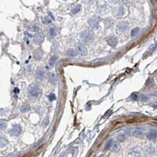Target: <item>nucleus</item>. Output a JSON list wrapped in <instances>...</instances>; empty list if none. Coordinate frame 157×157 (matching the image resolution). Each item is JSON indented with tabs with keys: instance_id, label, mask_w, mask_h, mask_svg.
Instances as JSON below:
<instances>
[{
	"instance_id": "obj_1",
	"label": "nucleus",
	"mask_w": 157,
	"mask_h": 157,
	"mask_svg": "<svg viewBox=\"0 0 157 157\" xmlns=\"http://www.w3.org/2000/svg\"><path fill=\"white\" fill-rule=\"evenodd\" d=\"M42 91L41 88L36 84L31 85L28 89V95L32 98H38L41 95Z\"/></svg>"
},
{
	"instance_id": "obj_2",
	"label": "nucleus",
	"mask_w": 157,
	"mask_h": 157,
	"mask_svg": "<svg viewBox=\"0 0 157 157\" xmlns=\"http://www.w3.org/2000/svg\"><path fill=\"white\" fill-rule=\"evenodd\" d=\"M81 41L83 43H88L93 39L94 37V33L92 31L86 30L85 31H83L80 35Z\"/></svg>"
},
{
	"instance_id": "obj_3",
	"label": "nucleus",
	"mask_w": 157,
	"mask_h": 157,
	"mask_svg": "<svg viewBox=\"0 0 157 157\" xmlns=\"http://www.w3.org/2000/svg\"><path fill=\"white\" fill-rule=\"evenodd\" d=\"M101 18L98 16H93L88 20V24L93 29H98L99 27V23L101 22Z\"/></svg>"
},
{
	"instance_id": "obj_4",
	"label": "nucleus",
	"mask_w": 157,
	"mask_h": 157,
	"mask_svg": "<svg viewBox=\"0 0 157 157\" xmlns=\"http://www.w3.org/2000/svg\"><path fill=\"white\" fill-rule=\"evenodd\" d=\"M129 30V24L127 22L122 21L117 25V31L120 34H125Z\"/></svg>"
},
{
	"instance_id": "obj_5",
	"label": "nucleus",
	"mask_w": 157,
	"mask_h": 157,
	"mask_svg": "<svg viewBox=\"0 0 157 157\" xmlns=\"http://www.w3.org/2000/svg\"><path fill=\"white\" fill-rule=\"evenodd\" d=\"M36 79L38 81H43L45 79V71L42 68L39 67L36 69V74H35Z\"/></svg>"
},
{
	"instance_id": "obj_6",
	"label": "nucleus",
	"mask_w": 157,
	"mask_h": 157,
	"mask_svg": "<svg viewBox=\"0 0 157 157\" xmlns=\"http://www.w3.org/2000/svg\"><path fill=\"white\" fill-rule=\"evenodd\" d=\"M113 13L115 14V15L117 18H122L124 17V15L126 13V10L123 6H120L115 9L113 11Z\"/></svg>"
},
{
	"instance_id": "obj_7",
	"label": "nucleus",
	"mask_w": 157,
	"mask_h": 157,
	"mask_svg": "<svg viewBox=\"0 0 157 157\" xmlns=\"http://www.w3.org/2000/svg\"><path fill=\"white\" fill-rule=\"evenodd\" d=\"M11 134L13 135V136H16V137H18L21 132H22V127L19 124H15L13 125L12 129H11V131H10Z\"/></svg>"
},
{
	"instance_id": "obj_8",
	"label": "nucleus",
	"mask_w": 157,
	"mask_h": 157,
	"mask_svg": "<svg viewBox=\"0 0 157 157\" xmlns=\"http://www.w3.org/2000/svg\"><path fill=\"white\" fill-rule=\"evenodd\" d=\"M75 49H76V52L77 53L82 55H85L88 53V50L87 48L85 47V45L80 44V43H78L75 45Z\"/></svg>"
},
{
	"instance_id": "obj_9",
	"label": "nucleus",
	"mask_w": 157,
	"mask_h": 157,
	"mask_svg": "<svg viewBox=\"0 0 157 157\" xmlns=\"http://www.w3.org/2000/svg\"><path fill=\"white\" fill-rule=\"evenodd\" d=\"M141 154V150L138 147L132 148L127 154V157H140Z\"/></svg>"
},
{
	"instance_id": "obj_10",
	"label": "nucleus",
	"mask_w": 157,
	"mask_h": 157,
	"mask_svg": "<svg viewBox=\"0 0 157 157\" xmlns=\"http://www.w3.org/2000/svg\"><path fill=\"white\" fill-rule=\"evenodd\" d=\"M44 38H45V36H44V34H43L42 33H41V32H38L37 34H36L34 35L33 40L36 44L40 45L44 41Z\"/></svg>"
},
{
	"instance_id": "obj_11",
	"label": "nucleus",
	"mask_w": 157,
	"mask_h": 157,
	"mask_svg": "<svg viewBox=\"0 0 157 157\" xmlns=\"http://www.w3.org/2000/svg\"><path fill=\"white\" fill-rule=\"evenodd\" d=\"M106 41L109 46L111 47H115L117 45V39L115 36H109L106 39Z\"/></svg>"
},
{
	"instance_id": "obj_12",
	"label": "nucleus",
	"mask_w": 157,
	"mask_h": 157,
	"mask_svg": "<svg viewBox=\"0 0 157 157\" xmlns=\"http://www.w3.org/2000/svg\"><path fill=\"white\" fill-rule=\"evenodd\" d=\"M146 137L148 140H155L156 137H157V132L155 131V130H151L149 131L147 135H146Z\"/></svg>"
},
{
	"instance_id": "obj_13",
	"label": "nucleus",
	"mask_w": 157,
	"mask_h": 157,
	"mask_svg": "<svg viewBox=\"0 0 157 157\" xmlns=\"http://www.w3.org/2000/svg\"><path fill=\"white\" fill-rule=\"evenodd\" d=\"M49 81L52 85H56L57 83V79L54 73H51L49 76Z\"/></svg>"
},
{
	"instance_id": "obj_14",
	"label": "nucleus",
	"mask_w": 157,
	"mask_h": 157,
	"mask_svg": "<svg viewBox=\"0 0 157 157\" xmlns=\"http://www.w3.org/2000/svg\"><path fill=\"white\" fill-rule=\"evenodd\" d=\"M66 55L69 58H74L77 56V52H75L73 49H69L67 50Z\"/></svg>"
},
{
	"instance_id": "obj_15",
	"label": "nucleus",
	"mask_w": 157,
	"mask_h": 157,
	"mask_svg": "<svg viewBox=\"0 0 157 157\" xmlns=\"http://www.w3.org/2000/svg\"><path fill=\"white\" fill-rule=\"evenodd\" d=\"M42 55H43V52L41 50H36L33 53V57L36 60H39L41 58Z\"/></svg>"
},
{
	"instance_id": "obj_16",
	"label": "nucleus",
	"mask_w": 157,
	"mask_h": 157,
	"mask_svg": "<svg viewBox=\"0 0 157 157\" xmlns=\"http://www.w3.org/2000/svg\"><path fill=\"white\" fill-rule=\"evenodd\" d=\"M49 37L53 39L56 36V28L52 27V28H50L49 30Z\"/></svg>"
},
{
	"instance_id": "obj_17",
	"label": "nucleus",
	"mask_w": 157,
	"mask_h": 157,
	"mask_svg": "<svg viewBox=\"0 0 157 157\" xmlns=\"http://www.w3.org/2000/svg\"><path fill=\"white\" fill-rule=\"evenodd\" d=\"M120 150V145L117 142H114L112 145V151L114 152H118Z\"/></svg>"
},
{
	"instance_id": "obj_18",
	"label": "nucleus",
	"mask_w": 157,
	"mask_h": 157,
	"mask_svg": "<svg viewBox=\"0 0 157 157\" xmlns=\"http://www.w3.org/2000/svg\"><path fill=\"white\" fill-rule=\"evenodd\" d=\"M57 59H58V57L56 56V55L51 56L50 60H49V66H53L55 64V63L56 62V61H57Z\"/></svg>"
},
{
	"instance_id": "obj_19",
	"label": "nucleus",
	"mask_w": 157,
	"mask_h": 157,
	"mask_svg": "<svg viewBox=\"0 0 157 157\" xmlns=\"http://www.w3.org/2000/svg\"><path fill=\"white\" fill-rule=\"evenodd\" d=\"M139 32H140V28L136 27V28H133V29L131 31L130 36H131L132 37H135V36H136L138 34V33H139Z\"/></svg>"
},
{
	"instance_id": "obj_20",
	"label": "nucleus",
	"mask_w": 157,
	"mask_h": 157,
	"mask_svg": "<svg viewBox=\"0 0 157 157\" xmlns=\"http://www.w3.org/2000/svg\"><path fill=\"white\" fill-rule=\"evenodd\" d=\"M135 128L133 127H130V128H127V129L125 130V132L128 135H134V133L135 132Z\"/></svg>"
},
{
	"instance_id": "obj_21",
	"label": "nucleus",
	"mask_w": 157,
	"mask_h": 157,
	"mask_svg": "<svg viewBox=\"0 0 157 157\" xmlns=\"http://www.w3.org/2000/svg\"><path fill=\"white\" fill-rule=\"evenodd\" d=\"M126 138H127V135H126V134H125V133H120L118 135H117V140H119V141H121V142H122V141H125V140H126Z\"/></svg>"
},
{
	"instance_id": "obj_22",
	"label": "nucleus",
	"mask_w": 157,
	"mask_h": 157,
	"mask_svg": "<svg viewBox=\"0 0 157 157\" xmlns=\"http://www.w3.org/2000/svg\"><path fill=\"white\" fill-rule=\"evenodd\" d=\"M80 9H81V6L80 5L76 6L75 7L72 9V10H71V14H73V15H75V14H77L78 12H79L80 11Z\"/></svg>"
},
{
	"instance_id": "obj_23",
	"label": "nucleus",
	"mask_w": 157,
	"mask_h": 157,
	"mask_svg": "<svg viewBox=\"0 0 157 157\" xmlns=\"http://www.w3.org/2000/svg\"><path fill=\"white\" fill-rule=\"evenodd\" d=\"M51 23V20L50 19V18H49L48 16L44 17V18L42 19V23L44 24V25H49Z\"/></svg>"
},
{
	"instance_id": "obj_24",
	"label": "nucleus",
	"mask_w": 157,
	"mask_h": 157,
	"mask_svg": "<svg viewBox=\"0 0 157 157\" xmlns=\"http://www.w3.org/2000/svg\"><path fill=\"white\" fill-rule=\"evenodd\" d=\"M112 145H113V140H109L106 142V143L104 146V150H108L111 147H112Z\"/></svg>"
},
{
	"instance_id": "obj_25",
	"label": "nucleus",
	"mask_w": 157,
	"mask_h": 157,
	"mask_svg": "<svg viewBox=\"0 0 157 157\" xmlns=\"http://www.w3.org/2000/svg\"><path fill=\"white\" fill-rule=\"evenodd\" d=\"M143 135V130H141L140 129L135 130V132L134 133V136H135V137H142Z\"/></svg>"
},
{
	"instance_id": "obj_26",
	"label": "nucleus",
	"mask_w": 157,
	"mask_h": 157,
	"mask_svg": "<svg viewBox=\"0 0 157 157\" xmlns=\"http://www.w3.org/2000/svg\"><path fill=\"white\" fill-rule=\"evenodd\" d=\"M20 111H21V112H23V113L29 111H30V106H29V105H24V106H23L21 107V108H20Z\"/></svg>"
},
{
	"instance_id": "obj_27",
	"label": "nucleus",
	"mask_w": 157,
	"mask_h": 157,
	"mask_svg": "<svg viewBox=\"0 0 157 157\" xmlns=\"http://www.w3.org/2000/svg\"><path fill=\"white\" fill-rule=\"evenodd\" d=\"M7 143H8V141L6 138H3V137L1 138V146L2 147L5 146Z\"/></svg>"
},
{
	"instance_id": "obj_28",
	"label": "nucleus",
	"mask_w": 157,
	"mask_h": 157,
	"mask_svg": "<svg viewBox=\"0 0 157 157\" xmlns=\"http://www.w3.org/2000/svg\"><path fill=\"white\" fill-rule=\"evenodd\" d=\"M139 99L141 101H143V102H146L148 101V97L144 95H140L139 96Z\"/></svg>"
},
{
	"instance_id": "obj_29",
	"label": "nucleus",
	"mask_w": 157,
	"mask_h": 157,
	"mask_svg": "<svg viewBox=\"0 0 157 157\" xmlns=\"http://www.w3.org/2000/svg\"><path fill=\"white\" fill-rule=\"evenodd\" d=\"M48 97H49V100L50 101H54V100L56 99V95L54 93H51L48 96Z\"/></svg>"
},
{
	"instance_id": "obj_30",
	"label": "nucleus",
	"mask_w": 157,
	"mask_h": 157,
	"mask_svg": "<svg viewBox=\"0 0 157 157\" xmlns=\"http://www.w3.org/2000/svg\"><path fill=\"white\" fill-rule=\"evenodd\" d=\"M7 127V123L4 121H1V130H5Z\"/></svg>"
},
{
	"instance_id": "obj_31",
	"label": "nucleus",
	"mask_w": 157,
	"mask_h": 157,
	"mask_svg": "<svg viewBox=\"0 0 157 157\" xmlns=\"http://www.w3.org/2000/svg\"><path fill=\"white\" fill-rule=\"evenodd\" d=\"M83 2L85 4H87L88 5H93L94 3L95 0H83Z\"/></svg>"
},
{
	"instance_id": "obj_32",
	"label": "nucleus",
	"mask_w": 157,
	"mask_h": 157,
	"mask_svg": "<svg viewBox=\"0 0 157 157\" xmlns=\"http://www.w3.org/2000/svg\"><path fill=\"white\" fill-rule=\"evenodd\" d=\"M32 28H32V31H38L40 30V27H39L38 25H33Z\"/></svg>"
},
{
	"instance_id": "obj_33",
	"label": "nucleus",
	"mask_w": 157,
	"mask_h": 157,
	"mask_svg": "<svg viewBox=\"0 0 157 157\" xmlns=\"http://www.w3.org/2000/svg\"><path fill=\"white\" fill-rule=\"evenodd\" d=\"M147 151H148V154H153L155 152V149L153 148H148Z\"/></svg>"
},
{
	"instance_id": "obj_34",
	"label": "nucleus",
	"mask_w": 157,
	"mask_h": 157,
	"mask_svg": "<svg viewBox=\"0 0 157 157\" xmlns=\"http://www.w3.org/2000/svg\"><path fill=\"white\" fill-rule=\"evenodd\" d=\"M152 84H153V81H152L151 79H148L146 82V85L147 86H151V85H152Z\"/></svg>"
},
{
	"instance_id": "obj_35",
	"label": "nucleus",
	"mask_w": 157,
	"mask_h": 157,
	"mask_svg": "<svg viewBox=\"0 0 157 157\" xmlns=\"http://www.w3.org/2000/svg\"><path fill=\"white\" fill-rule=\"evenodd\" d=\"M109 2L111 3H117V2H119V0H109Z\"/></svg>"
},
{
	"instance_id": "obj_36",
	"label": "nucleus",
	"mask_w": 157,
	"mask_h": 157,
	"mask_svg": "<svg viewBox=\"0 0 157 157\" xmlns=\"http://www.w3.org/2000/svg\"><path fill=\"white\" fill-rule=\"evenodd\" d=\"M132 98H133V100H137L138 95H136L135 94H133V95H132Z\"/></svg>"
},
{
	"instance_id": "obj_37",
	"label": "nucleus",
	"mask_w": 157,
	"mask_h": 157,
	"mask_svg": "<svg viewBox=\"0 0 157 157\" xmlns=\"http://www.w3.org/2000/svg\"><path fill=\"white\" fill-rule=\"evenodd\" d=\"M48 14H49V15H51V18H52V20H54V16L52 15V14H51V12H49H49H48Z\"/></svg>"
},
{
	"instance_id": "obj_38",
	"label": "nucleus",
	"mask_w": 157,
	"mask_h": 157,
	"mask_svg": "<svg viewBox=\"0 0 157 157\" xmlns=\"http://www.w3.org/2000/svg\"><path fill=\"white\" fill-rule=\"evenodd\" d=\"M156 74L157 75V71H156Z\"/></svg>"
}]
</instances>
